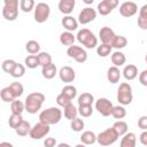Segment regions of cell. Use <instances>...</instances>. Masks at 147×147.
<instances>
[{"instance_id":"cell-8","label":"cell","mask_w":147,"mask_h":147,"mask_svg":"<svg viewBox=\"0 0 147 147\" xmlns=\"http://www.w3.org/2000/svg\"><path fill=\"white\" fill-rule=\"evenodd\" d=\"M67 55L69 57L74 59L78 63H84L87 60V53H86V51L83 47L76 46V45H71V46L68 47Z\"/></svg>"},{"instance_id":"cell-34","label":"cell","mask_w":147,"mask_h":147,"mask_svg":"<svg viewBox=\"0 0 147 147\" xmlns=\"http://www.w3.org/2000/svg\"><path fill=\"white\" fill-rule=\"evenodd\" d=\"M77 115H78V110H77V108L72 103H70L67 107H64V117L67 119L72 121L74 118L77 117Z\"/></svg>"},{"instance_id":"cell-49","label":"cell","mask_w":147,"mask_h":147,"mask_svg":"<svg viewBox=\"0 0 147 147\" xmlns=\"http://www.w3.org/2000/svg\"><path fill=\"white\" fill-rule=\"evenodd\" d=\"M44 146H45V147H55V146H56V140H55V138H52V137L46 138L45 141H44Z\"/></svg>"},{"instance_id":"cell-26","label":"cell","mask_w":147,"mask_h":147,"mask_svg":"<svg viewBox=\"0 0 147 147\" xmlns=\"http://www.w3.org/2000/svg\"><path fill=\"white\" fill-rule=\"evenodd\" d=\"M125 61H126V57H125L124 53H122L119 51H116V52H114L111 54V62H113L114 67L118 68V67L123 65L125 63Z\"/></svg>"},{"instance_id":"cell-54","label":"cell","mask_w":147,"mask_h":147,"mask_svg":"<svg viewBox=\"0 0 147 147\" xmlns=\"http://www.w3.org/2000/svg\"><path fill=\"white\" fill-rule=\"evenodd\" d=\"M75 147H86V145H84V144H77Z\"/></svg>"},{"instance_id":"cell-3","label":"cell","mask_w":147,"mask_h":147,"mask_svg":"<svg viewBox=\"0 0 147 147\" xmlns=\"http://www.w3.org/2000/svg\"><path fill=\"white\" fill-rule=\"evenodd\" d=\"M133 94H132V87L129 83H122L119 84L117 88V101L121 106H127L132 102Z\"/></svg>"},{"instance_id":"cell-48","label":"cell","mask_w":147,"mask_h":147,"mask_svg":"<svg viewBox=\"0 0 147 147\" xmlns=\"http://www.w3.org/2000/svg\"><path fill=\"white\" fill-rule=\"evenodd\" d=\"M139 82L141 83V85L147 86V70H142L139 74Z\"/></svg>"},{"instance_id":"cell-51","label":"cell","mask_w":147,"mask_h":147,"mask_svg":"<svg viewBox=\"0 0 147 147\" xmlns=\"http://www.w3.org/2000/svg\"><path fill=\"white\" fill-rule=\"evenodd\" d=\"M0 147H14V146H13V144H10L8 141H2V142H0Z\"/></svg>"},{"instance_id":"cell-50","label":"cell","mask_w":147,"mask_h":147,"mask_svg":"<svg viewBox=\"0 0 147 147\" xmlns=\"http://www.w3.org/2000/svg\"><path fill=\"white\" fill-rule=\"evenodd\" d=\"M139 140H140V142H141L144 146L147 145V131H142V133H141L140 137H139Z\"/></svg>"},{"instance_id":"cell-42","label":"cell","mask_w":147,"mask_h":147,"mask_svg":"<svg viewBox=\"0 0 147 147\" xmlns=\"http://www.w3.org/2000/svg\"><path fill=\"white\" fill-rule=\"evenodd\" d=\"M24 64H25V67H28V68H30V69L37 68V67L39 65L37 55H29V56H26L25 60H24Z\"/></svg>"},{"instance_id":"cell-27","label":"cell","mask_w":147,"mask_h":147,"mask_svg":"<svg viewBox=\"0 0 147 147\" xmlns=\"http://www.w3.org/2000/svg\"><path fill=\"white\" fill-rule=\"evenodd\" d=\"M93 102H94V96L88 92H84L78 96L79 106H92Z\"/></svg>"},{"instance_id":"cell-44","label":"cell","mask_w":147,"mask_h":147,"mask_svg":"<svg viewBox=\"0 0 147 147\" xmlns=\"http://www.w3.org/2000/svg\"><path fill=\"white\" fill-rule=\"evenodd\" d=\"M23 121V117H22V115H16V114H11L10 115V117H9V119H8V124H9V126L11 127V129H15L21 122Z\"/></svg>"},{"instance_id":"cell-6","label":"cell","mask_w":147,"mask_h":147,"mask_svg":"<svg viewBox=\"0 0 147 147\" xmlns=\"http://www.w3.org/2000/svg\"><path fill=\"white\" fill-rule=\"evenodd\" d=\"M117 139H118V136L116 134V132L114 131L113 127L106 129L105 131L100 132L96 136V142L100 146H103V147H107V146L113 145L114 142L117 141Z\"/></svg>"},{"instance_id":"cell-53","label":"cell","mask_w":147,"mask_h":147,"mask_svg":"<svg viewBox=\"0 0 147 147\" xmlns=\"http://www.w3.org/2000/svg\"><path fill=\"white\" fill-rule=\"evenodd\" d=\"M84 2L87 3V5H90V3H93V0H84Z\"/></svg>"},{"instance_id":"cell-30","label":"cell","mask_w":147,"mask_h":147,"mask_svg":"<svg viewBox=\"0 0 147 147\" xmlns=\"http://www.w3.org/2000/svg\"><path fill=\"white\" fill-rule=\"evenodd\" d=\"M126 44H127V39L124 36H117L116 34L114 40L111 41L110 46H111V48L114 47L116 49H122V48H124L126 46Z\"/></svg>"},{"instance_id":"cell-13","label":"cell","mask_w":147,"mask_h":147,"mask_svg":"<svg viewBox=\"0 0 147 147\" xmlns=\"http://www.w3.org/2000/svg\"><path fill=\"white\" fill-rule=\"evenodd\" d=\"M138 11V6L133 1H124L119 6V14L123 17H131Z\"/></svg>"},{"instance_id":"cell-11","label":"cell","mask_w":147,"mask_h":147,"mask_svg":"<svg viewBox=\"0 0 147 147\" xmlns=\"http://www.w3.org/2000/svg\"><path fill=\"white\" fill-rule=\"evenodd\" d=\"M113 103L110 100H108L107 98H100L95 101V109L105 117L110 116L111 109H113Z\"/></svg>"},{"instance_id":"cell-5","label":"cell","mask_w":147,"mask_h":147,"mask_svg":"<svg viewBox=\"0 0 147 147\" xmlns=\"http://www.w3.org/2000/svg\"><path fill=\"white\" fill-rule=\"evenodd\" d=\"M2 16L7 21H15L18 16V0H5Z\"/></svg>"},{"instance_id":"cell-31","label":"cell","mask_w":147,"mask_h":147,"mask_svg":"<svg viewBox=\"0 0 147 147\" xmlns=\"http://www.w3.org/2000/svg\"><path fill=\"white\" fill-rule=\"evenodd\" d=\"M110 115H111L114 118L121 121L122 118H124V117L126 116V110H125V108H124L123 106H119V105H118V106H114L113 109H111Z\"/></svg>"},{"instance_id":"cell-52","label":"cell","mask_w":147,"mask_h":147,"mask_svg":"<svg viewBox=\"0 0 147 147\" xmlns=\"http://www.w3.org/2000/svg\"><path fill=\"white\" fill-rule=\"evenodd\" d=\"M57 147H70V145L64 144V142H61V144H59V145H57Z\"/></svg>"},{"instance_id":"cell-22","label":"cell","mask_w":147,"mask_h":147,"mask_svg":"<svg viewBox=\"0 0 147 147\" xmlns=\"http://www.w3.org/2000/svg\"><path fill=\"white\" fill-rule=\"evenodd\" d=\"M14 130H15V132H16L17 136H20V137H25V136L29 134V132H30V130H31V125H30L29 122H26V121L23 119Z\"/></svg>"},{"instance_id":"cell-28","label":"cell","mask_w":147,"mask_h":147,"mask_svg":"<svg viewBox=\"0 0 147 147\" xmlns=\"http://www.w3.org/2000/svg\"><path fill=\"white\" fill-rule=\"evenodd\" d=\"M0 96H1L2 101H5V102H13L14 100H16V98L9 86H6L0 91Z\"/></svg>"},{"instance_id":"cell-24","label":"cell","mask_w":147,"mask_h":147,"mask_svg":"<svg viewBox=\"0 0 147 147\" xmlns=\"http://www.w3.org/2000/svg\"><path fill=\"white\" fill-rule=\"evenodd\" d=\"M80 141H82V144H84L86 146L93 145L96 141V136L92 131H84L80 136Z\"/></svg>"},{"instance_id":"cell-16","label":"cell","mask_w":147,"mask_h":147,"mask_svg":"<svg viewBox=\"0 0 147 147\" xmlns=\"http://www.w3.org/2000/svg\"><path fill=\"white\" fill-rule=\"evenodd\" d=\"M61 23H62V26H63L67 31H69V32L75 31V30H77V28H78V22H77V20H76L75 17L70 16V15L64 16V17L62 18Z\"/></svg>"},{"instance_id":"cell-38","label":"cell","mask_w":147,"mask_h":147,"mask_svg":"<svg viewBox=\"0 0 147 147\" xmlns=\"http://www.w3.org/2000/svg\"><path fill=\"white\" fill-rule=\"evenodd\" d=\"M84 126H85L84 121H83L82 118H78V117L74 118V119L71 121V123H70V127H71V130L75 131V132H80V131H83Z\"/></svg>"},{"instance_id":"cell-1","label":"cell","mask_w":147,"mask_h":147,"mask_svg":"<svg viewBox=\"0 0 147 147\" xmlns=\"http://www.w3.org/2000/svg\"><path fill=\"white\" fill-rule=\"evenodd\" d=\"M45 101V95L40 92H32L28 94L24 100V110L29 114H37Z\"/></svg>"},{"instance_id":"cell-40","label":"cell","mask_w":147,"mask_h":147,"mask_svg":"<svg viewBox=\"0 0 147 147\" xmlns=\"http://www.w3.org/2000/svg\"><path fill=\"white\" fill-rule=\"evenodd\" d=\"M9 87L11 88V91H13V93H14V95H15L16 99L20 98V96L23 94V92H24L23 85H22L21 83H18V82H13V83L9 85Z\"/></svg>"},{"instance_id":"cell-14","label":"cell","mask_w":147,"mask_h":147,"mask_svg":"<svg viewBox=\"0 0 147 147\" xmlns=\"http://www.w3.org/2000/svg\"><path fill=\"white\" fill-rule=\"evenodd\" d=\"M115 36L116 34H115L114 30L111 28H109V26H103L99 31V38H100V40H101L102 44H106V45H110L111 41L114 40Z\"/></svg>"},{"instance_id":"cell-25","label":"cell","mask_w":147,"mask_h":147,"mask_svg":"<svg viewBox=\"0 0 147 147\" xmlns=\"http://www.w3.org/2000/svg\"><path fill=\"white\" fill-rule=\"evenodd\" d=\"M75 36L72 32H69V31H64L60 34V42L64 46H71L74 45L75 42Z\"/></svg>"},{"instance_id":"cell-4","label":"cell","mask_w":147,"mask_h":147,"mask_svg":"<svg viewBox=\"0 0 147 147\" xmlns=\"http://www.w3.org/2000/svg\"><path fill=\"white\" fill-rule=\"evenodd\" d=\"M76 37L77 40L86 48H94L98 45V38L88 29H80Z\"/></svg>"},{"instance_id":"cell-17","label":"cell","mask_w":147,"mask_h":147,"mask_svg":"<svg viewBox=\"0 0 147 147\" xmlns=\"http://www.w3.org/2000/svg\"><path fill=\"white\" fill-rule=\"evenodd\" d=\"M137 144V137L133 132H126L119 144V147H136Z\"/></svg>"},{"instance_id":"cell-21","label":"cell","mask_w":147,"mask_h":147,"mask_svg":"<svg viewBox=\"0 0 147 147\" xmlns=\"http://www.w3.org/2000/svg\"><path fill=\"white\" fill-rule=\"evenodd\" d=\"M41 74H42V77L46 78V79H52L55 77V75L57 74V69H56V65L52 62L45 67L41 68Z\"/></svg>"},{"instance_id":"cell-15","label":"cell","mask_w":147,"mask_h":147,"mask_svg":"<svg viewBox=\"0 0 147 147\" xmlns=\"http://www.w3.org/2000/svg\"><path fill=\"white\" fill-rule=\"evenodd\" d=\"M59 76H60V79L63 82V83H71L75 80L76 78V72L75 70L71 68V67H62L59 71Z\"/></svg>"},{"instance_id":"cell-10","label":"cell","mask_w":147,"mask_h":147,"mask_svg":"<svg viewBox=\"0 0 147 147\" xmlns=\"http://www.w3.org/2000/svg\"><path fill=\"white\" fill-rule=\"evenodd\" d=\"M96 18V10L93 9L92 7H85L80 10L79 15H78V23L85 25L91 23L92 21H94Z\"/></svg>"},{"instance_id":"cell-41","label":"cell","mask_w":147,"mask_h":147,"mask_svg":"<svg viewBox=\"0 0 147 147\" xmlns=\"http://www.w3.org/2000/svg\"><path fill=\"white\" fill-rule=\"evenodd\" d=\"M34 6H36V3L33 0H21L20 1V8L24 13L31 11L32 9H34Z\"/></svg>"},{"instance_id":"cell-43","label":"cell","mask_w":147,"mask_h":147,"mask_svg":"<svg viewBox=\"0 0 147 147\" xmlns=\"http://www.w3.org/2000/svg\"><path fill=\"white\" fill-rule=\"evenodd\" d=\"M16 63H17V62H15L14 60H11V59H7V60H5V61L2 62L1 68H2V70H3L5 72H7V74L10 75V72L13 71L14 67L16 65Z\"/></svg>"},{"instance_id":"cell-47","label":"cell","mask_w":147,"mask_h":147,"mask_svg":"<svg viewBox=\"0 0 147 147\" xmlns=\"http://www.w3.org/2000/svg\"><path fill=\"white\" fill-rule=\"evenodd\" d=\"M138 126H139L142 131H146V130H147V116H141V117L138 119Z\"/></svg>"},{"instance_id":"cell-23","label":"cell","mask_w":147,"mask_h":147,"mask_svg":"<svg viewBox=\"0 0 147 147\" xmlns=\"http://www.w3.org/2000/svg\"><path fill=\"white\" fill-rule=\"evenodd\" d=\"M138 25L142 30H146L147 29V5H144L141 7V9L139 10Z\"/></svg>"},{"instance_id":"cell-7","label":"cell","mask_w":147,"mask_h":147,"mask_svg":"<svg viewBox=\"0 0 147 147\" xmlns=\"http://www.w3.org/2000/svg\"><path fill=\"white\" fill-rule=\"evenodd\" d=\"M34 21L37 23H44L48 20L51 14V8L46 2H38L34 6Z\"/></svg>"},{"instance_id":"cell-35","label":"cell","mask_w":147,"mask_h":147,"mask_svg":"<svg viewBox=\"0 0 147 147\" xmlns=\"http://www.w3.org/2000/svg\"><path fill=\"white\" fill-rule=\"evenodd\" d=\"M61 93H62L63 95H65L68 99L72 100V99L77 95V88H76L74 85H65V86L62 88Z\"/></svg>"},{"instance_id":"cell-32","label":"cell","mask_w":147,"mask_h":147,"mask_svg":"<svg viewBox=\"0 0 147 147\" xmlns=\"http://www.w3.org/2000/svg\"><path fill=\"white\" fill-rule=\"evenodd\" d=\"M25 49L28 51V53H30L31 55H36L39 53L40 51V45L38 41L36 40H29L26 44H25Z\"/></svg>"},{"instance_id":"cell-29","label":"cell","mask_w":147,"mask_h":147,"mask_svg":"<svg viewBox=\"0 0 147 147\" xmlns=\"http://www.w3.org/2000/svg\"><path fill=\"white\" fill-rule=\"evenodd\" d=\"M111 127L114 129V131L116 132V134H117L118 137L124 136V134L127 132V129H129V127H127V124H126L124 121H117V122H115Z\"/></svg>"},{"instance_id":"cell-39","label":"cell","mask_w":147,"mask_h":147,"mask_svg":"<svg viewBox=\"0 0 147 147\" xmlns=\"http://www.w3.org/2000/svg\"><path fill=\"white\" fill-rule=\"evenodd\" d=\"M24 74H25V67L21 63H16L13 71L10 72V76L14 77V78H21V77L24 76Z\"/></svg>"},{"instance_id":"cell-2","label":"cell","mask_w":147,"mask_h":147,"mask_svg":"<svg viewBox=\"0 0 147 147\" xmlns=\"http://www.w3.org/2000/svg\"><path fill=\"white\" fill-rule=\"evenodd\" d=\"M61 118H62V110L57 107L47 108L39 114V122L49 126L53 124H57L61 121Z\"/></svg>"},{"instance_id":"cell-9","label":"cell","mask_w":147,"mask_h":147,"mask_svg":"<svg viewBox=\"0 0 147 147\" xmlns=\"http://www.w3.org/2000/svg\"><path fill=\"white\" fill-rule=\"evenodd\" d=\"M49 131H51L49 125H46V124L39 122V123L34 124V125L31 127V130H30V132H29V136H30L31 139L39 140V139L46 137V134H48Z\"/></svg>"},{"instance_id":"cell-33","label":"cell","mask_w":147,"mask_h":147,"mask_svg":"<svg viewBox=\"0 0 147 147\" xmlns=\"http://www.w3.org/2000/svg\"><path fill=\"white\" fill-rule=\"evenodd\" d=\"M37 59H38V63H39V65H41V68L52 63V56L47 52H39L37 54Z\"/></svg>"},{"instance_id":"cell-36","label":"cell","mask_w":147,"mask_h":147,"mask_svg":"<svg viewBox=\"0 0 147 147\" xmlns=\"http://www.w3.org/2000/svg\"><path fill=\"white\" fill-rule=\"evenodd\" d=\"M10 110L11 114H16V115H22L23 110H24V103L20 100H14L10 105Z\"/></svg>"},{"instance_id":"cell-19","label":"cell","mask_w":147,"mask_h":147,"mask_svg":"<svg viewBox=\"0 0 147 147\" xmlns=\"http://www.w3.org/2000/svg\"><path fill=\"white\" fill-rule=\"evenodd\" d=\"M122 74L126 80H133L138 76V68L134 64H127L124 67Z\"/></svg>"},{"instance_id":"cell-12","label":"cell","mask_w":147,"mask_h":147,"mask_svg":"<svg viewBox=\"0 0 147 147\" xmlns=\"http://www.w3.org/2000/svg\"><path fill=\"white\" fill-rule=\"evenodd\" d=\"M118 5L117 0H102L98 3V13L102 16H106L108 14H110L113 11V9H115Z\"/></svg>"},{"instance_id":"cell-20","label":"cell","mask_w":147,"mask_h":147,"mask_svg":"<svg viewBox=\"0 0 147 147\" xmlns=\"http://www.w3.org/2000/svg\"><path fill=\"white\" fill-rule=\"evenodd\" d=\"M121 70L117 68V67H110L108 70H107V79L109 83L111 84H116L119 82V78H121Z\"/></svg>"},{"instance_id":"cell-18","label":"cell","mask_w":147,"mask_h":147,"mask_svg":"<svg viewBox=\"0 0 147 147\" xmlns=\"http://www.w3.org/2000/svg\"><path fill=\"white\" fill-rule=\"evenodd\" d=\"M75 5H76L75 0H61L59 2V10L64 15H69L74 10Z\"/></svg>"},{"instance_id":"cell-45","label":"cell","mask_w":147,"mask_h":147,"mask_svg":"<svg viewBox=\"0 0 147 147\" xmlns=\"http://www.w3.org/2000/svg\"><path fill=\"white\" fill-rule=\"evenodd\" d=\"M77 110H78V114L83 117H90L93 113L92 106H79L77 108Z\"/></svg>"},{"instance_id":"cell-46","label":"cell","mask_w":147,"mask_h":147,"mask_svg":"<svg viewBox=\"0 0 147 147\" xmlns=\"http://www.w3.org/2000/svg\"><path fill=\"white\" fill-rule=\"evenodd\" d=\"M56 103L60 106V107H67L68 105H70V103H72L71 102V100L70 99H68L65 95H63L62 93H60L57 96H56Z\"/></svg>"},{"instance_id":"cell-37","label":"cell","mask_w":147,"mask_h":147,"mask_svg":"<svg viewBox=\"0 0 147 147\" xmlns=\"http://www.w3.org/2000/svg\"><path fill=\"white\" fill-rule=\"evenodd\" d=\"M111 46L110 45H106V44H101L100 46L96 47V54L100 57H106L108 55L111 54Z\"/></svg>"}]
</instances>
